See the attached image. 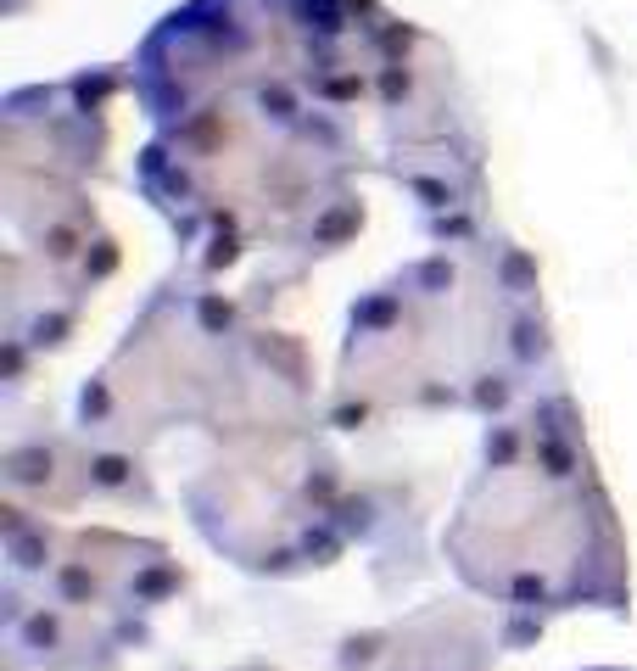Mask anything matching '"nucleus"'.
<instances>
[{
  "label": "nucleus",
  "instance_id": "1",
  "mask_svg": "<svg viewBox=\"0 0 637 671\" xmlns=\"http://www.w3.org/2000/svg\"><path fill=\"white\" fill-rule=\"evenodd\" d=\"M442 554L503 616L626 610V537L592 470L582 414L559 386L498 414L442 526Z\"/></svg>",
  "mask_w": 637,
  "mask_h": 671
},
{
  "label": "nucleus",
  "instance_id": "2",
  "mask_svg": "<svg viewBox=\"0 0 637 671\" xmlns=\"http://www.w3.org/2000/svg\"><path fill=\"white\" fill-rule=\"evenodd\" d=\"M537 369H548V342L525 297H464L409 275L352 308L330 409L342 426L397 409L509 414L554 392Z\"/></svg>",
  "mask_w": 637,
  "mask_h": 671
},
{
  "label": "nucleus",
  "instance_id": "3",
  "mask_svg": "<svg viewBox=\"0 0 637 671\" xmlns=\"http://www.w3.org/2000/svg\"><path fill=\"white\" fill-rule=\"evenodd\" d=\"M39 559L6 543V638L39 671H101L179 587L162 543L101 526H34Z\"/></svg>",
  "mask_w": 637,
  "mask_h": 671
}]
</instances>
